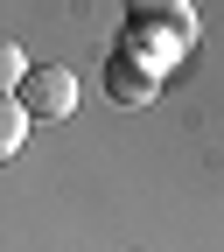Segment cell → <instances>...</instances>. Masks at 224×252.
Here are the masks:
<instances>
[{"mask_svg": "<svg viewBox=\"0 0 224 252\" xmlns=\"http://www.w3.org/2000/svg\"><path fill=\"white\" fill-rule=\"evenodd\" d=\"M119 21H126V49L154 70L189 56V42H196V0H126Z\"/></svg>", "mask_w": 224, "mask_h": 252, "instance_id": "1", "label": "cell"}, {"mask_svg": "<svg viewBox=\"0 0 224 252\" xmlns=\"http://www.w3.org/2000/svg\"><path fill=\"white\" fill-rule=\"evenodd\" d=\"M14 105H21L28 119H70V112H77V77L63 70V63H28Z\"/></svg>", "mask_w": 224, "mask_h": 252, "instance_id": "2", "label": "cell"}, {"mask_svg": "<svg viewBox=\"0 0 224 252\" xmlns=\"http://www.w3.org/2000/svg\"><path fill=\"white\" fill-rule=\"evenodd\" d=\"M105 91H112L119 105H147L154 91H161V70H154V63H140L133 49L119 42V49L105 56Z\"/></svg>", "mask_w": 224, "mask_h": 252, "instance_id": "3", "label": "cell"}, {"mask_svg": "<svg viewBox=\"0 0 224 252\" xmlns=\"http://www.w3.org/2000/svg\"><path fill=\"white\" fill-rule=\"evenodd\" d=\"M21 140H28V112H21L14 98H0V161H14Z\"/></svg>", "mask_w": 224, "mask_h": 252, "instance_id": "4", "label": "cell"}, {"mask_svg": "<svg viewBox=\"0 0 224 252\" xmlns=\"http://www.w3.org/2000/svg\"><path fill=\"white\" fill-rule=\"evenodd\" d=\"M21 77H28L21 42H7V35H0V98H14V91H21Z\"/></svg>", "mask_w": 224, "mask_h": 252, "instance_id": "5", "label": "cell"}]
</instances>
